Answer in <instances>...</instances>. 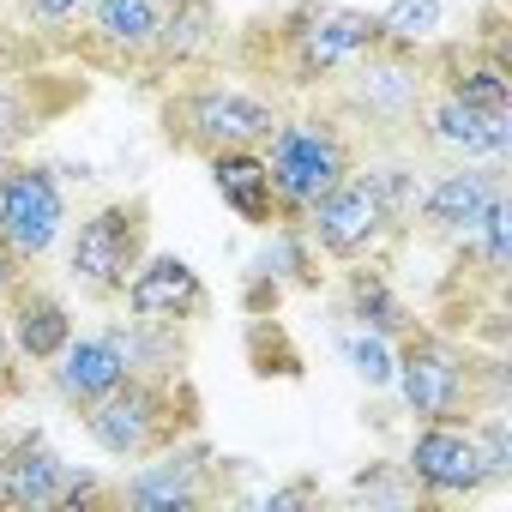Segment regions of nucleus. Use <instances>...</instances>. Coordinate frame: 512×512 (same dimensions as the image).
Here are the masks:
<instances>
[{
    "mask_svg": "<svg viewBox=\"0 0 512 512\" xmlns=\"http://www.w3.org/2000/svg\"><path fill=\"white\" fill-rule=\"evenodd\" d=\"M392 380L416 422H470L476 416V368L470 356L440 332H404V350L392 356Z\"/></svg>",
    "mask_w": 512,
    "mask_h": 512,
    "instance_id": "nucleus-3",
    "label": "nucleus"
},
{
    "mask_svg": "<svg viewBox=\"0 0 512 512\" xmlns=\"http://www.w3.org/2000/svg\"><path fill=\"white\" fill-rule=\"evenodd\" d=\"M7 452H13V434L0 428V476H7Z\"/></svg>",
    "mask_w": 512,
    "mask_h": 512,
    "instance_id": "nucleus-31",
    "label": "nucleus"
},
{
    "mask_svg": "<svg viewBox=\"0 0 512 512\" xmlns=\"http://www.w3.org/2000/svg\"><path fill=\"white\" fill-rule=\"evenodd\" d=\"M55 392L67 398V404H97L109 386H121L127 380V356H121V344H115V332H103V338H73L55 362Z\"/></svg>",
    "mask_w": 512,
    "mask_h": 512,
    "instance_id": "nucleus-17",
    "label": "nucleus"
},
{
    "mask_svg": "<svg viewBox=\"0 0 512 512\" xmlns=\"http://www.w3.org/2000/svg\"><path fill=\"white\" fill-rule=\"evenodd\" d=\"M266 175L278 193V217H302L350 175V145L332 121H278L266 139Z\"/></svg>",
    "mask_w": 512,
    "mask_h": 512,
    "instance_id": "nucleus-2",
    "label": "nucleus"
},
{
    "mask_svg": "<svg viewBox=\"0 0 512 512\" xmlns=\"http://www.w3.org/2000/svg\"><path fill=\"white\" fill-rule=\"evenodd\" d=\"M205 470H211V452L199 440H169L151 452V464H139L121 482V500L139 512H193L205 500Z\"/></svg>",
    "mask_w": 512,
    "mask_h": 512,
    "instance_id": "nucleus-10",
    "label": "nucleus"
},
{
    "mask_svg": "<svg viewBox=\"0 0 512 512\" xmlns=\"http://www.w3.org/2000/svg\"><path fill=\"white\" fill-rule=\"evenodd\" d=\"M356 181H362V187L380 199V211H386L398 229H404V217H416V193H422V187H416V175H410V169H398V163H380V169H362Z\"/></svg>",
    "mask_w": 512,
    "mask_h": 512,
    "instance_id": "nucleus-24",
    "label": "nucleus"
},
{
    "mask_svg": "<svg viewBox=\"0 0 512 512\" xmlns=\"http://www.w3.org/2000/svg\"><path fill=\"white\" fill-rule=\"evenodd\" d=\"M19 266H25V260H19L7 241H0V308H7V296L19 290Z\"/></svg>",
    "mask_w": 512,
    "mask_h": 512,
    "instance_id": "nucleus-29",
    "label": "nucleus"
},
{
    "mask_svg": "<svg viewBox=\"0 0 512 512\" xmlns=\"http://www.w3.org/2000/svg\"><path fill=\"white\" fill-rule=\"evenodd\" d=\"M404 476L428 500H476L488 488V470H482V452H476L470 422H422L416 440H410Z\"/></svg>",
    "mask_w": 512,
    "mask_h": 512,
    "instance_id": "nucleus-9",
    "label": "nucleus"
},
{
    "mask_svg": "<svg viewBox=\"0 0 512 512\" xmlns=\"http://www.w3.org/2000/svg\"><path fill=\"white\" fill-rule=\"evenodd\" d=\"M440 31V0H392V7L380 13V37L392 49H416Z\"/></svg>",
    "mask_w": 512,
    "mask_h": 512,
    "instance_id": "nucleus-23",
    "label": "nucleus"
},
{
    "mask_svg": "<svg viewBox=\"0 0 512 512\" xmlns=\"http://www.w3.org/2000/svg\"><path fill=\"white\" fill-rule=\"evenodd\" d=\"M61 452L49 446V434L25 428L13 434V452H7V476H0V506H55L61 494Z\"/></svg>",
    "mask_w": 512,
    "mask_h": 512,
    "instance_id": "nucleus-18",
    "label": "nucleus"
},
{
    "mask_svg": "<svg viewBox=\"0 0 512 512\" xmlns=\"http://www.w3.org/2000/svg\"><path fill=\"white\" fill-rule=\"evenodd\" d=\"M211 49H217V7H211V0H169L163 19H157L151 55L163 67H193Z\"/></svg>",
    "mask_w": 512,
    "mask_h": 512,
    "instance_id": "nucleus-20",
    "label": "nucleus"
},
{
    "mask_svg": "<svg viewBox=\"0 0 512 512\" xmlns=\"http://www.w3.org/2000/svg\"><path fill=\"white\" fill-rule=\"evenodd\" d=\"M308 500H314V482H290V488H278L266 506H272V512H284V506H308Z\"/></svg>",
    "mask_w": 512,
    "mask_h": 512,
    "instance_id": "nucleus-30",
    "label": "nucleus"
},
{
    "mask_svg": "<svg viewBox=\"0 0 512 512\" xmlns=\"http://www.w3.org/2000/svg\"><path fill=\"white\" fill-rule=\"evenodd\" d=\"M151 247V205L145 199H109L103 211H91L79 229H73V247H67V266L85 290L97 296H121L127 278L139 272Z\"/></svg>",
    "mask_w": 512,
    "mask_h": 512,
    "instance_id": "nucleus-4",
    "label": "nucleus"
},
{
    "mask_svg": "<svg viewBox=\"0 0 512 512\" xmlns=\"http://www.w3.org/2000/svg\"><path fill=\"white\" fill-rule=\"evenodd\" d=\"M392 229L398 223L380 211V199L356 175H344L326 199H314L302 211V235H308L314 253H326V260H362V253H374Z\"/></svg>",
    "mask_w": 512,
    "mask_h": 512,
    "instance_id": "nucleus-7",
    "label": "nucleus"
},
{
    "mask_svg": "<svg viewBox=\"0 0 512 512\" xmlns=\"http://www.w3.org/2000/svg\"><path fill=\"white\" fill-rule=\"evenodd\" d=\"M91 13V43L109 49L115 61H145L157 43V19L163 7L157 0H85Z\"/></svg>",
    "mask_w": 512,
    "mask_h": 512,
    "instance_id": "nucleus-19",
    "label": "nucleus"
},
{
    "mask_svg": "<svg viewBox=\"0 0 512 512\" xmlns=\"http://www.w3.org/2000/svg\"><path fill=\"white\" fill-rule=\"evenodd\" d=\"M121 296H127L133 320H157V326L205 314V284H199V272L187 260H175V253H145Z\"/></svg>",
    "mask_w": 512,
    "mask_h": 512,
    "instance_id": "nucleus-13",
    "label": "nucleus"
},
{
    "mask_svg": "<svg viewBox=\"0 0 512 512\" xmlns=\"http://www.w3.org/2000/svg\"><path fill=\"white\" fill-rule=\"evenodd\" d=\"M193 416H175V374H127L121 386H109L97 404H85V434L109 452V458H151L157 446L181 440Z\"/></svg>",
    "mask_w": 512,
    "mask_h": 512,
    "instance_id": "nucleus-1",
    "label": "nucleus"
},
{
    "mask_svg": "<svg viewBox=\"0 0 512 512\" xmlns=\"http://www.w3.org/2000/svg\"><path fill=\"white\" fill-rule=\"evenodd\" d=\"M350 73V103L356 115L368 121H410L422 109V67H416V49H368L362 61L344 67Z\"/></svg>",
    "mask_w": 512,
    "mask_h": 512,
    "instance_id": "nucleus-11",
    "label": "nucleus"
},
{
    "mask_svg": "<svg viewBox=\"0 0 512 512\" xmlns=\"http://www.w3.org/2000/svg\"><path fill=\"white\" fill-rule=\"evenodd\" d=\"M7 338H13L19 362L49 368V362L73 344V308H67L55 290H31V284H19V290L7 296Z\"/></svg>",
    "mask_w": 512,
    "mask_h": 512,
    "instance_id": "nucleus-15",
    "label": "nucleus"
},
{
    "mask_svg": "<svg viewBox=\"0 0 512 512\" xmlns=\"http://www.w3.org/2000/svg\"><path fill=\"white\" fill-rule=\"evenodd\" d=\"M211 187L217 199L241 217V223H278V193H272V175H266V157L260 145H229V151H211Z\"/></svg>",
    "mask_w": 512,
    "mask_h": 512,
    "instance_id": "nucleus-16",
    "label": "nucleus"
},
{
    "mask_svg": "<svg viewBox=\"0 0 512 512\" xmlns=\"http://www.w3.org/2000/svg\"><path fill=\"white\" fill-rule=\"evenodd\" d=\"M284 43H290V67L302 85L314 79H332L344 73L350 61H362L368 49H380V13H356V7H320V0H308V7H290L284 13Z\"/></svg>",
    "mask_w": 512,
    "mask_h": 512,
    "instance_id": "nucleus-6",
    "label": "nucleus"
},
{
    "mask_svg": "<svg viewBox=\"0 0 512 512\" xmlns=\"http://www.w3.org/2000/svg\"><path fill=\"white\" fill-rule=\"evenodd\" d=\"M350 320H362L368 332H380V338H404L416 320H410V308L392 296V284L374 272V266H356L350 272Z\"/></svg>",
    "mask_w": 512,
    "mask_h": 512,
    "instance_id": "nucleus-22",
    "label": "nucleus"
},
{
    "mask_svg": "<svg viewBox=\"0 0 512 512\" xmlns=\"http://www.w3.org/2000/svg\"><path fill=\"white\" fill-rule=\"evenodd\" d=\"M500 193H506V187H500V169H494V163H464V169L434 175V187L416 193V217H422L428 235H458V241H470V229L482 223V211H488Z\"/></svg>",
    "mask_w": 512,
    "mask_h": 512,
    "instance_id": "nucleus-12",
    "label": "nucleus"
},
{
    "mask_svg": "<svg viewBox=\"0 0 512 512\" xmlns=\"http://www.w3.org/2000/svg\"><path fill=\"white\" fill-rule=\"evenodd\" d=\"M163 121H169V139L211 157V151H229V145H266L272 127H278V109L266 97L235 91V85H187L163 109Z\"/></svg>",
    "mask_w": 512,
    "mask_h": 512,
    "instance_id": "nucleus-5",
    "label": "nucleus"
},
{
    "mask_svg": "<svg viewBox=\"0 0 512 512\" xmlns=\"http://www.w3.org/2000/svg\"><path fill=\"white\" fill-rule=\"evenodd\" d=\"M428 139L440 151H458L464 163H500L512 151V109L488 115V109H470V103L440 91L434 109H428Z\"/></svg>",
    "mask_w": 512,
    "mask_h": 512,
    "instance_id": "nucleus-14",
    "label": "nucleus"
},
{
    "mask_svg": "<svg viewBox=\"0 0 512 512\" xmlns=\"http://www.w3.org/2000/svg\"><path fill=\"white\" fill-rule=\"evenodd\" d=\"M470 235H482V266H488V278L500 284V278H506V260H512V211H506V193L482 211V223H476Z\"/></svg>",
    "mask_w": 512,
    "mask_h": 512,
    "instance_id": "nucleus-25",
    "label": "nucleus"
},
{
    "mask_svg": "<svg viewBox=\"0 0 512 512\" xmlns=\"http://www.w3.org/2000/svg\"><path fill=\"white\" fill-rule=\"evenodd\" d=\"M79 13H85V0H31V19L37 25H67Z\"/></svg>",
    "mask_w": 512,
    "mask_h": 512,
    "instance_id": "nucleus-27",
    "label": "nucleus"
},
{
    "mask_svg": "<svg viewBox=\"0 0 512 512\" xmlns=\"http://www.w3.org/2000/svg\"><path fill=\"white\" fill-rule=\"evenodd\" d=\"M19 392V350L7 338V326H0V398H13Z\"/></svg>",
    "mask_w": 512,
    "mask_h": 512,
    "instance_id": "nucleus-28",
    "label": "nucleus"
},
{
    "mask_svg": "<svg viewBox=\"0 0 512 512\" xmlns=\"http://www.w3.org/2000/svg\"><path fill=\"white\" fill-rule=\"evenodd\" d=\"M446 97L488 109V115H506L512 109V73L500 55H452L446 61Z\"/></svg>",
    "mask_w": 512,
    "mask_h": 512,
    "instance_id": "nucleus-21",
    "label": "nucleus"
},
{
    "mask_svg": "<svg viewBox=\"0 0 512 512\" xmlns=\"http://www.w3.org/2000/svg\"><path fill=\"white\" fill-rule=\"evenodd\" d=\"M61 223H67V199L49 169H31V163L0 169V241L19 260H43L61 241Z\"/></svg>",
    "mask_w": 512,
    "mask_h": 512,
    "instance_id": "nucleus-8",
    "label": "nucleus"
},
{
    "mask_svg": "<svg viewBox=\"0 0 512 512\" xmlns=\"http://www.w3.org/2000/svg\"><path fill=\"white\" fill-rule=\"evenodd\" d=\"M344 356H350V368L368 380V386H392V344L380 338V332H350L344 338Z\"/></svg>",
    "mask_w": 512,
    "mask_h": 512,
    "instance_id": "nucleus-26",
    "label": "nucleus"
},
{
    "mask_svg": "<svg viewBox=\"0 0 512 512\" xmlns=\"http://www.w3.org/2000/svg\"><path fill=\"white\" fill-rule=\"evenodd\" d=\"M0 169H7V133H0Z\"/></svg>",
    "mask_w": 512,
    "mask_h": 512,
    "instance_id": "nucleus-32",
    "label": "nucleus"
}]
</instances>
